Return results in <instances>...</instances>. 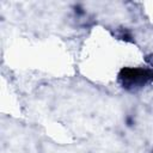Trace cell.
<instances>
[{
  "mask_svg": "<svg viewBox=\"0 0 153 153\" xmlns=\"http://www.w3.org/2000/svg\"><path fill=\"white\" fill-rule=\"evenodd\" d=\"M118 81L126 90H137L148 82H153V71L146 68L127 67L121 69L118 74Z\"/></svg>",
  "mask_w": 153,
  "mask_h": 153,
  "instance_id": "obj_1",
  "label": "cell"
}]
</instances>
